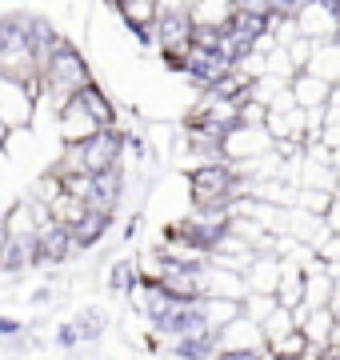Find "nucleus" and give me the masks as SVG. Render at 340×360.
<instances>
[{"label":"nucleus","mask_w":340,"mask_h":360,"mask_svg":"<svg viewBox=\"0 0 340 360\" xmlns=\"http://www.w3.org/2000/svg\"><path fill=\"white\" fill-rule=\"evenodd\" d=\"M72 148H77L80 168H84L89 176H96V172L120 168V156H124V136H120V129H100V132H92L89 141L72 144Z\"/></svg>","instance_id":"nucleus-1"},{"label":"nucleus","mask_w":340,"mask_h":360,"mask_svg":"<svg viewBox=\"0 0 340 360\" xmlns=\"http://www.w3.org/2000/svg\"><path fill=\"white\" fill-rule=\"evenodd\" d=\"M296 32L308 40H336L340 32V16H336V0H304L301 8L292 13Z\"/></svg>","instance_id":"nucleus-2"},{"label":"nucleus","mask_w":340,"mask_h":360,"mask_svg":"<svg viewBox=\"0 0 340 360\" xmlns=\"http://www.w3.org/2000/svg\"><path fill=\"white\" fill-rule=\"evenodd\" d=\"M273 153V136L264 129H252V124H233V129L221 136V156L228 165H240V160H252V156Z\"/></svg>","instance_id":"nucleus-3"},{"label":"nucleus","mask_w":340,"mask_h":360,"mask_svg":"<svg viewBox=\"0 0 340 360\" xmlns=\"http://www.w3.org/2000/svg\"><path fill=\"white\" fill-rule=\"evenodd\" d=\"M32 108H37V96L28 92V84L0 77V124L4 129H28Z\"/></svg>","instance_id":"nucleus-4"},{"label":"nucleus","mask_w":340,"mask_h":360,"mask_svg":"<svg viewBox=\"0 0 340 360\" xmlns=\"http://www.w3.org/2000/svg\"><path fill=\"white\" fill-rule=\"evenodd\" d=\"M53 116H56V132H60L65 144H80V141H89L92 132H100V124L84 112V104H80L77 96H72L68 104H60Z\"/></svg>","instance_id":"nucleus-5"},{"label":"nucleus","mask_w":340,"mask_h":360,"mask_svg":"<svg viewBox=\"0 0 340 360\" xmlns=\"http://www.w3.org/2000/svg\"><path fill=\"white\" fill-rule=\"evenodd\" d=\"M200 296H224V300H244V281H240V272L221 269V264L204 260V269H200Z\"/></svg>","instance_id":"nucleus-6"},{"label":"nucleus","mask_w":340,"mask_h":360,"mask_svg":"<svg viewBox=\"0 0 340 360\" xmlns=\"http://www.w3.org/2000/svg\"><path fill=\"white\" fill-rule=\"evenodd\" d=\"M184 16H188V28H224L236 16L233 0H188L184 4Z\"/></svg>","instance_id":"nucleus-7"},{"label":"nucleus","mask_w":340,"mask_h":360,"mask_svg":"<svg viewBox=\"0 0 340 360\" xmlns=\"http://www.w3.org/2000/svg\"><path fill=\"white\" fill-rule=\"evenodd\" d=\"M244 281V292H276V281H280V257H268V252H256V257L244 264L240 272Z\"/></svg>","instance_id":"nucleus-8"},{"label":"nucleus","mask_w":340,"mask_h":360,"mask_svg":"<svg viewBox=\"0 0 340 360\" xmlns=\"http://www.w3.org/2000/svg\"><path fill=\"white\" fill-rule=\"evenodd\" d=\"M332 89H336V84H325L320 77L304 72V68L288 77V96H292V104H296V108H320V104L332 96Z\"/></svg>","instance_id":"nucleus-9"},{"label":"nucleus","mask_w":340,"mask_h":360,"mask_svg":"<svg viewBox=\"0 0 340 360\" xmlns=\"http://www.w3.org/2000/svg\"><path fill=\"white\" fill-rule=\"evenodd\" d=\"M108 4L117 8L120 20H124V25H129L140 40H152L148 28H152V20L160 16V0H108Z\"/></svg>","instance_id":"nucleus-10"},{"label":"nucleus","mask_w":340,"mask_h":360,"mask_svg":"<svg viewBox=\"0 0 340 360\" xmlns=\"http://www.w3.org/2000/svg\"><path fill=\"white\" fill-rule=\"evenodd\" d=\"M304 72L320 77L325 84H336L340 80V44L336 40H313V52L304 60Z\"/></svg>","instance_id":"nucleus-11"},{"label":"nucleus","mask_w":340,"mask_h":360,"mask_svg":"<svg viewBox=\"0 0 340 360\" xmlns=\"http://www.w3.org/2000/svg\"><path fill=\"white\" fill-rule=\"evenodd\" d=\"M108 229H112V217H105V212H84L77 224H68V240H72V248L80 252V248L100 245L108 236Z\"/></svg>","instance_id":"nucleus-12"},{"label":"nucleus","mask_w":340,"mask_h":360,"mask_svg":"<svg viewBox=\"0 0 340 360\" xmlns=\"http://www.w3.org/2000/svg\"><path fill=\"white\" fill-rule=\"evenodd\" d=\"M169 352L176 360H212V356H216V336L204 333V328H197V333H184V336H172Z\"/></svg>","instance_id":"nucleus-13"},{"label":"nucleus","mask_w":340,"mask_h":360,"mask_svg":"<svg viewBox=\"0 0 340 360\" xmlns=\"http://www.w3.org/2000/svg\"><path fill=\"white\" fill-rule=\"evenodd\" d=\"M77 101L84 104V112L92 116V120H96V124H100V129H117V104L108 101L105 92L96 89V84H84V89L77 92Z\"/></svg>","instance_id":"nucleus-14"},{"label":"nucleus","mask_w":340,"mask_h":360,"mask_svg":"<svg viewBox=\"0 0 340 360\" xmlns=\"http://www.w3.org/2000/svg\"><path fill=\"white\" fill-rule=\"evenodd\" d=\"M0 224H4V232H8V240H16V236H37V220H32V208H28V200H20V205L8 208Z\"/></svg>","instance_id":"nucleus-15"},{"label":"nucleus","mask_w":340,"mask_h":360,"mask_svg":"<svg viewBox=\"0 0 340 360\" xmlns=\"http://www.w3.org/2000/svg\"><path fill=\"white\" fill-rule=\"evenodd\" d=\"M105 324H108V321H105V312H100V309H84L77 321H72V333H77L80 345H92V340H100Z\"/></svg>","instance_id":"nucleus-16"},{"label":"nucleus","mask_w":340,"mask_h":360,"mask_svg":"<svg viewBox=\"0 0 340 360\" xmlns=\"http://www.w3.org/2000/svg\"><path fill=\"white\" fill-rule=\"evenodd\" d=\"M48 212H53V220L56 224H77L80 217H84V212H89V208H84V200H77V196H68V193H56V200L53 205H48Z\"/></svg>","instance_id":"nucleus-17"},{"label":"nucleus","mask_w":340,"mask_h":360,"mask_svg":"<svg viewBox=\"0 0 340 360\" xmlns=\"http://www.w3.org/2000/svg\"><path fill=\"white\" fill-rule=\"evenodd\" d=\"M292 328H296V324H292V312H288V309H280V304H276V309H273V312H268V316L261 321V336H264V345H273L276 336L292 333Z\"/></svg>","instance_id":"nucleus-18"},{"label":"nucleus","mask_w":340,"mask_h":360,"mask_svg":"<svg viewBox=\"0 0 340 360\" xmlns=\"http://www.w3.org/2000/svg\"><path fill=\"white\" fill-rule=\"evenodd\" d=\"M136 281H140V276H136V264H132V260H117V264L108 269V288L120 292V296H129Z\"/></svg>","instance_id":"nucleus-19"},{"label":"nucleus","mask_w":340,"mask_h":360,"mask_svg":"<svg viewBox=\"0 0 340 360\" xmlns=\"http://www.w3.org/2000/svg\"><path fill=\"white\" fill-rule=\"evenodd\" d=\"M268 352H273V356H304V352H308V340H304L301 328H292V333L276 336L273 345H268Z\"/></svg>","instance_id":"nucleus-20"},{"label":"nucleus","mask_w":340,"mask_h":360,"mask_svg":"<svg viewBox=\"0 0 340 360\" xmlns=\"http://www.w3.org/2000/svg\"><path fill=\"white\" fill-rule=\"evenodd\" d=\"M56 193H60V176H53V172H44V176L32 184V196L28 200H37V205H53Z\"/></svg>","instance_id":"nucleus-21"},{"label":"nucleus","mask_w":340,"mask_h":360,"mask_svg":"<svg viewBox=\"0 0 340 360\" xmlns=\"http://www.w3.org/2000/svg\"><path fill=\"white\" fill-rule=\"evenodd\" d=\"M56 345L65 348V352H72V348L80 345V340H77V333H72V324H60V328H56Z\"/></svg>","instance_id":"nucleus-22"},{"label":"nucleus","mask_w":340,"mask_h":360,"mask_svg":"<svg viewBox=\"0 0 340 360\" xmlns=\"http://www.w3.org/2000/svg\"><path fill=\"white\" fill-rule=\"evenodd\" d=\"M20 328H25L20 321H13V316H0V336H20Z\"/></svg>","instance_id":"nucleus-23"},{"label":"nucleus","mask_w":340,"mask_h":360,"mask_svg":"<svg viewBox=\"0 0 340 360\" xmlns=\"http://www.w3.org/2000/svg\"><path fill=\"white\" fill-rule=\"evenodd\" d=\"M233 4H236V8H240V4H244V0H233Z\"/></svg>","instance_id":"nucleus-24"}]
</instances>
